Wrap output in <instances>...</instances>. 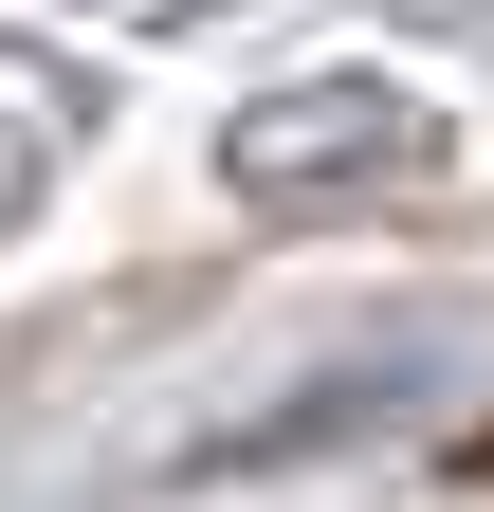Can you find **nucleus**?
I'll return each mask as SVG.
<instances>
[{
  "instance_id": "nucleus-1",
  "label": "nucleus",
  "mask_w": 494,
  "mask_h": 512,
  "mask_svg": "<svg viewBox=\"0 0 494 512\" xmlns=\"http://www.w3.org/2000/svg\"><path fill=\"white\" fill-rule=\"evenodd\" d=\"M220 183L257 220H330V202H403V183H440V110L385 92V74H312V92H257L220 128Z\"/></svg>"
}]
</instances>
